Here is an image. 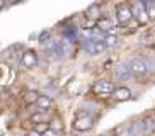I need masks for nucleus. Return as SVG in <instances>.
Masks as SVG:
<instances>
[{"label": "nucleus", "mask_w": 155, "mask_h": 136, "mask_svg": "<svg viewBox=\"0 0 155 136\" xmlns=\"http://www.w3.org/2000/svg\"><path fill=\"white\" fill-rule=\"evenodd\" d=\"M21 63H22L24 68H34L38 65V54H36V51H32V50L24 51L22 56H21Z\"/></svg>", "instance_id": "obj_8"}, {"label": "nucleus", "mask_w": 155, "mask_h": 136, "mask_svg": "<svg viewBox=\"0 0 155 136\" xmlns=\"http://www.w3.org/2000/svg\"><path fill=\"white\" fill-rule=\"evenodd\" d=\"M116 19H118V24L126 26V24L133 19L131 7H130L128 4H119L118 7H116Z\"/></svg>", "instance_id": "obj_5"}, {"label": "nucleus", "mask_w": 155, "mask_h": 136, "mask_svg": "<svg viewBox=\"0 0 155 136\" xmlns=\"http://www.w3.org/2000/svg\"><path fill=\"white\" fill-rule=\"evenodd\" d=\"M48 39H51L50 32H48V31H43L41 34H39V43H41V44H43V43H46V41H48Z\"/></svg>", "instance_id": "obj_20"}, {"label": "nucleus", "mask_w": 155, "mask_h": 136, "mask_svg": "<svg viewBox=\"0 0 155 136\" xmlns=\"http://www.w3.org/2000/svg\"><path fill=\"white\" fill-rule=\"evenodd\" d=\"M50 121V116L46 114V111H36V112L31 116V122H48Z\"/></svg>", "instance_id": "obj_12"}, {"label": "nucleus", "mask_w": 155, "mask_h": 136, "mask_svg": "<svg viewBox=\"0 0 155 136\" xmlns=\"http://www.w3.org/2000/svg\"><path fill=\"white\" fill-rule=\"evenodd\" d=\"M92 128H94V118L89 116V114H82V116L75 118V121H73V129L78 133L91 131Z\"/></svg>", "instance_id": "obj_4"}, {"label": "nucleus", "mask_w": 155, "mask_h": 136, "mask_svg": "<svg viewBox=\"0 0 155 136\" xmlns=\"http://www.w3.org/2000/svg\"><path fill=\"white\" fill-rule=\"evenodd\" d=\"M130 68H131L133 77H137V78H141V77H145V75H148V72L152 70L150 63L145 61V60H140V58L131 60L130 61Z\"/></svg>", "instance_id": "obj_2"}, {"label": "nucleus", "mask_w": 155, "mask_h": 136, "mask_svg": "<svg viewBox=\"0 0 155 136\" xmlns=\"http://www.w3.org/2000/svg\"><path fill=\"white\" fill-rule=\"evenodd\" d=\"M7 4H15V2H19V0H5Z\"/></svg>", "instance_id": "obj_25"}, {"label": "nucleus", "mask_w": 155, "mask_h": 136, "mask_svg": "<svg viewBox=\"0 0 155 136\" xmlns=\"http://www.w3.org/2000/svg\"><path fill=\"white\" fill-rule=\"evenodd\" d=\"M58 136H63V134H58Z\"/></svg>", "instance_id": "obj_26"}, {"label": "nucleus", "mask_w": 155, "mask_h": 136, "mask_svg": "<svg viewBox=\"0 0 155 136\" xmlns=\"http://www.w3.org/2000/svg\"><path fill=\"white\" fill-rule=\"evenodd\" d=\"M96 43H97V41H92V39H82L84 51H85V53H89V54H97Z\"/></svg>", "instance_id": "obj_11"}, {"label": "nucleus", "mask_w": 155, "mask_h": 136, "mask_svg": "<svg viewBox=\"0 0 155 136\" xmlns=\"http://www.w3.org/2000/svg\"><path fill=\"white\" fill-rule=\"evenodd\" d=\"M41 136H58V133H56L55 129H51V128H50V129H46Z\"/></svg>", "instance_id": "obj_22"}, {"label": "nucleus", "mask_w": 155, "mask_h": 136, "mask_svg": "<svg viewBox=\"0 0 155 136\" xmlns=\"http://www.w3.org/2000/svg\"><path fill=\"white\" fill-rule=\"evenodd\" d=\"M5 4H7L5 0H0V10H2V9H4V7H5Z\"/></svg>", "instance_id": "obj_24"}, {"label": "nucleus", "mask_w": 155, "mask_h": 136, "mask_svg": "<svg viewBox=\"0 0 155 136\" xmlns=\"http://www.w3.org/2000/svg\"><path fill=\"white\" fill-rule=\"evenodd\" d=\"M102 43L106 44V48H111V46H114L116 43H118V37H116V36H106Z\"/></svg>", "instance_id": "obj_19"}, {"label": "nucleus", "mask_w": 155, "mask_h": 136, "mask_svg": "<svg viewBox=\"0 0 155 136\" xmlns=\"http://www.w3.org/2000/svg\"><path fill=\"white\" fill-rule=\"evenodd\" d=\"M50 128H51V129H55V131L58 129V128L61 129V121H58V119H55V121H51V122H50Z\"/></svg>", "instance_id": "obj_21"}, {"label": "nucleus", "mask_w": 155, "mask_h": 136, "mask_svg": "<svg viewBox=\"0 0 155 136\" xmlns=\"http://www.w3.org/2000/svg\"><path fill=\"white\" fill-rule=\"evenodd\" d=\"M87 19H92L94 22H97V19L101 17V10H99V7L97 5H91L89 9H87Z\"/></svg>", "instance_id": "obj_13"}, {"label": "nucleus", "mask_w": 155, "mask_h": 136, "mask_svg": "<svg viewBox=\"0 0 155 136\" xmlns=\"http://www.w3.org/2000/svg\"><path fill=\"white\" fill-rule=\"evenodd\" d=\"M72 54H73V41L63 36L60 39V56L67 60V58H70Z\"/></svg>", "instance_id": "obj_7"}, {"label": "nucleus", "mask_w": 155, "mask_h": 136, "mask_svg": "<svg viewBox=\"0 0 155 136\" xmlns=\"http://www.w3.org/2000/svg\"><path fill=\"white\" fill-rule=\"evenodd\" d=\"M131 12H133V17L137 19L140 24H147L150 19H148V14H147V7H145V2L143 0H131Z\"/></svg>", "instance_id": "obj_1"}, {"label": "nucleus", "mask_w": 155, "mask_h": 136, "mask_svg": "<svg viewBox=\"0 0 155 136\" xmlns=\"http://www.w3.org/2000/svg\"><path fill=\"white\" fill-rule=\"evenodd\" d=\"M111 95H113L114 100H118V102H124V100L131 99V90H130L128 87H116Z\"/></svg>", "instance_id": "obj_9"}, {"label": "nucleus", "mask_w": 155, "mask_h": 136, "mask_svg": "<svg viewBox=\"0 0 155 136\" xmlns=\"http://www.w3.org/2000/svg\"><path fill=\"white\" fill-rule=\"evenodd\" d=\"M143 128H145V134H150V133L155 129V121L152 118L145 119V121H143Z\"/></svg>", "instance_id": "obj_16"}, {"label": "nucleus", "mask_w": 155, "mask_h": 136, "mask_svg": "<svg viewBox=\"0 0 155 136\" xmlns=\"http://www.w3.org/2000/svg\"><path fill=\"white\" fill-rule=\"evenodd\" d=\"M145 7H147V14H148V19L150 21H155V4L153 2H145Z\"/></svg>", "instance_id": "obj_17"}, {"label": "nucleus", "mask_w": 155, "mask_h": 136, "mask_svg": "<svg viewBox=\"0 0 155 136\" xmlns=\"http://www.w3.org/2000/svg\"><path fill=\"white\" fill-rule=\"evenodd\" d=\"M46 129H50V122H36V124H34V131L41 133V134Z\"/></svg>", "instance_id": "obj_18"}, {"label": "nucleus", "mask_w": 155, "mask_h": 136, "mask_svg": "<svg viewBox=\"0 0 155 136\" xmlns=\"http://www.w3.org/2000/svg\"><path fill=\"white\" fill-rule=\"evenodd\" d=\"M119 136H133V134H131V131H130V129H128V131L121 133V134H119Z\"/></svg>", "instance_id": "obj_23"}, {"label": "nucleus", "mask_w": 155, "mask_h": 136, "mask_svg": "<svg viewBox=\"0 0 155 136\" xmlns=\"http://www.w3.org/2000/svg\"><path fill=\"white\" fill-rule=\"evenodd\" d=\"M51 104H53V100H51L50 95H39L34 105L38 107V111H48L51 107Z\"/></svg>", "instance_id": "obj_10"}, {"label": "nucleus", "mask_w": 155, "mask_h": 136, "mask_svg": "<svg viewBox=\"0 0 155 136\" xmlns=\"http://www.w3.org/2000/svg\"><path fill=\"white\" fill-rule=\"evenodd\" d=\"M114 89H116V87L113 85V82H107V80H97L96 83L92 85V92L96 95H99V97H102V99L109 97Z\"/></svg>", "instance_id": "obj_3"}, {"label": "nucleus", "mask_w": 155, "mask_h": 136, "mask_svg": "<svg viewBox=\"0 0 155 136\" xmlns=\"http://www.w3.org/2000/svg\"><path fill=\"white\" fill-rule=\"evenodd\" d=\"M38 97H39V94H38L36 90H28L26 95H24V102H26L28 105H32V104H36Z\"/></svg>", "instance_id": "obj_15"}, {"label": "nucleus", "mask_w": 155, "mask_h": 136, "mask_svg": "<svg viewBox=\"0 0 155 136\" xmlns=\"http://www.w3.org/2000/svg\"><path fill=\"white\" fill-rule=\"evenodd\" d=\"M131 134L133 136H143L145 134V128H143V121H137V122H133V126H131Z\"/></svg>", "instance_id": "obj_14"}, {"label": "nucleus", "mask_w": 155, "mask_h": 136, "mask_svg": "<svg viewBox=\"0 0 155 136\" xmlns=\"http://www.w3.org/2000/svg\"><path fill=\"white\" fill-rule=\"evenodd\" d=\"M113 75H114V78H116V80H119V82H124V80H128V78L133 77L131 68H130V65H126V63L116 65V66H114V70H113Z\"/></svg>", "instance_id": "obj_6"}]
</instances>
